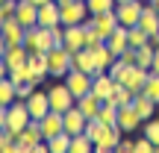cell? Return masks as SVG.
<instances>
[{"label":"cell","instance_id":"1","mask_svg":"<svg viewBox=\"0 0 159 153\" xmlns=\"http://www.w3.org/2000/svg\"><path fill=\"white\" fill-rule=\"evenodd\" d=\"M30 121H33V115H30V109H27V100H12L9 109H6V133L15 138Z\"/></svg>","mask_w":159,"mask_h":153},{"label":"cell","instance_id":"2","mask_svg":"<svg viewBox=\"0 0 159 153\" xmlns=\"http://www.w3.org/2000/svg\"><path fill=\"white\" fill-rule=\"evenodd\" d=\"M24 47H27L30 53H35V50H41V53H47L50 47H56L53 44V33H50V27H27V35H24Z\"/></svg>","mask_w":159,"mask_h":153},{"label":"cell","instance_id":"3","mask_svg":"<svg viewBox=\"0 0 159 153\" xmlns=\"http://www.w3.org/2000/svg\"><path fill=\"white\" fill-rule=\"evenodd\" d=\"M59 12H62V27L85 24V21L91 18L89 3H85V0H65V3H59Z\"/></svg>","mask_w":159,"mask_h":153},{"label":"cell","instance_id":"4","mask_svg":"<svg viewBox=\"0 0 159 153\" xmlns=\"http://www.w3.org/2000/svg\"><path fill=\"white\" fill-rule=\"evenodd\" d=\"M47 68H50L53 79H65V74L71 71V50L65 44L50 47V50H47Z\"/></svg>","mask_w":159,"mask_h":153},{"label":"cell","instance_id":"5","mask_svg":"<svg viewBox=\"0 0 159 153\" xmlns=\"http://www.w3.org/2000/svg\"><path fill=\"white\" fill-rule=\"evenodd\" d=\"M47 97H50V109L53 112H68L71 106H77V97H74V91L65 85V79L62 83H53L50 88H47Z\"/></svg>","mask_w":159,"mask_h":153},{"label":"cell","instance_id":"6","mask_svg":"<svg viewBox=\"0 0 159 153\" xmlns=\"http://www.w3.org/2000/svg\"><path fill=\"white\" fill-rule=\"evenodd\" d=\"M144 12V0H124V3H115V15H118L121 27H136L139 18Z\"/></svg>","mask_w":159,"mask_h":153},{"label":"cell","instance_id":"7","mask_svg":"<svg viewBox=\"0 0 159 153\" xmlns=\"http://www.w3.org/2000/svg\"><path fill=\"white\" fill-rule=\"evenodd\" d=\"M148 74H150V71L142 68V65H127V68L118 74V83H124L133 94H139V91L144 88V83H148Z\"/></svg>","mask_w":159,"mask_h":153},{"label":"cell","instance_id":"8","mask_svg":"<svg viewBox=\"0 0 159 153\" xmlns=\"http://www.w3.org/2000/svg\"><path fill=\"white\" fill-rule=\"evenodd\" d=\"M41 138H44V136H41L39 121H30V124L15 136V142H18V153H33V147L41 142Z\"/></svg>","mask_w":159,"mask_h":153},{"label":"cell","instance_id":"9","mask_svg":"<svg viewBox=\"0 0 159 153\" xmlns=\"http://www.w3.org/2000/svg\"><path fill=\"white\" fill-rule=\"evenodd\" d=\"M142 124H144V121H142V115L136 112V106H133V103H127V106L118 109V130L124 133V136L142 130Z\"/></svg>","mask_w":159,"mask_h":153},{"label":"cell","instance_id":"10","mask_svg":"<svg viewBox=\"0 0 159 153\" xmlns=\"http://www.w3.org/2000/svg\"><path fill=\"white\" fill-rule=\"evenodd\" d=\"M65 85L74 91V97H83V94H89V91H91V74L71 68L68 74H65Z\"/></svg>","mask_w":159,"mask_h":153},{"label":"cell","instance_id":"11","mask_svg":"<svg viewBox=\"0 0 159 153\" xmlns=\"http://www.w3.org/2000/svg\"><path fill=\"white\" fill-rule=\"evenodd\" d=\"M0 35L6 38V44H24V35H27V27H24L21 21H18L15 15L6 18L3 27H0Z\"/></svg>","mask_w":159,"mask_h":153},{"label":"cell","instance_id":"12","mask_svg":"<svg viewBox=\"0 0 159 153\" xmlns=\"http://www.w3.org/2000/svg\"><path fill=\"white\" fill-rule=\"evenodd\" d=\"M39 127H41V136H44V142H47V138L65 133V118H62V112H53V109H50V112L39 121Z\"/></svg>","mask_w":159,"mask_h":153},{"label":"cell","instance_id":"13","mask_svg":"<svg viewBox=\"0 0 159 153\" xmlns=\"http://www.w3.org/2000/svg\"><path fill=\"white\" fill-rule=\"evenodd\" d=\"M91 24L97 27V33H100L103 38H109V35H112L115 29L121 27V21H118V15H115V9L100 12V15H91Z\"/></svg>","mask_w":159,"mask_h":153},{"label":"cell","instance_id":"14","mask_svg":"<svg viewBox=\"0 0 159 153\" xmlns=\"http://www.w3.org/2000/svg\"><path fill=\"white\" fill-rule=\"evenodd\" d=\"M112 88H115V79H112L109 71H94V74H91V91H94L100 100H109Z\"/></svg>","mask_w":159,"mask_h":153},{"label":"cell","instance_id":"15","mask_svg":"<svg viewBox=\"0 0 159 153\" xmlns=\"http://www.w3.org/2000/svg\"><path fill=\"white\" fill-rule=\"evenodd\" d=\"M121 136L124 133L118 130V124H112V127H106V130L100 133V138L94 142V150L97 153H112L115 147H118V142H121Z\"/></svg>","mask_w":159,"mask_h":153},{"label":"cell","instance_id":"16","mask_svg":"<svg viewBox=\"0 0 159 153\" xmlns=\"http://www.w3.org/2000/svg\"><path fill=\"white\" fill-rule=\"evenodd\" d=\"M27 109H30V115H33V121H41L50 112V97H47V91H33L30 100H27Z\"/></svg>","mask_w":159,"mask_h":153},{"label":"cell","instance_id":"17","mask_svg":"<svg viewBox=\"0 0 159 153\" xmlns=\"http://www.w3.org/2000/svg\"><path fill=\"white\" fill-rule=\"evenodd\" d=\"M62 118H65V133H68V136H80V133H85L89 118H85L77 106H71L68 112H62Z\"/></svg>","mask_w":159,"mask_h":153},{"label":"cell","instance_id":"18","mask_svg":"<svg viewBox=\"0 0 159 153\" xmlns=\"http://www.w3.org/2000/svg\"><path fill=\"white\" fill-rule=\"evenodd\" d=\"M62 24V12H59L56 0H47V3L39 6V27H56Z\"/></svg>","mask_w":159,"mask_h":153},{"label":"cell","instance_id":"19","mask_svg":"<svg viewBox=\"0 0 159 153\" xmlns=\"http://www.w3.org/2000/svg\"><path fill=\"white\" fill-rule=\"evenodd\" d=\"M15 18L24 27H35V24H39V3H33V0H18Z\"/></svg>","mask_w":159,"mask_h":153},{"label":"cell","instance_id":"20","mask_svg":"<svg viewBox=\"0 0 159 153\" xmlns=\"http://www.w3.org/2000/svg\"><path fill=\"white\" fill-rule=\"evenodd\" d=\"M71 68L77 71H85V74H94V53H91V47H80V50L71 53Z\"/></svg>","mask_w":159,"mask_h":153},{"label":"cell","instance_id":"21","mask_svg":"<svg viewBox=\"0 0 159 153\" xmlns=\"http://www.w3.org/2000/svg\"><path fill=\"white\" fill-rule=\"evenodd\" d=\"M27 65H30V71H33L35 83H41V79H47V77H50V68H47V53H41V50L30 53Z\"/></svg>","mask_w":159,"mask_h":153},{"label":"cell","instance_id":"22","mask_svg":"<svg viewBox=\"0 0 159 153\" xmlns=\"http://www.w3.org/2000/svg\"><path fill=\"white\" fill-rule=\"evenodd\" d=\"M100 106H103V100L94 94V91H89V94H83V97H77V109L85 115V118H97V112H100Z\"/></svg>","mask_w":159,"mask_h":153},{"label":"cell","instance_id":"23","mask_svg":"<svg viewBox=\"0 0 159 153\" xmlns=\"http://www.w3.org/2000/svg\"><path fill=\"white\" fill-rule=\"evenodd\" d=\"M65 47H68L71 53L80 50V47H85V27H83V24L65 27Z\"/></svg>","mask_w":159,"mask_h":153},{"label":"cell","instance_id":"24","mask_svg":"<svg viewBox=\"0 0 159 153\" xmlns=\"http://www.w3.org/2000/svg\"><path fill=\"white\" fill-rule=\"evenodd\" d=\"M91 53H94V68H97V71H109V65L118 59L112 50H109V44H106V41H100L97 47H91Z\"/></svg>","mask_w":159,"mask_h":153},{"label":"cell","instance_id":"25","mask_svg":"<svg viewBox=\"0 0 159 153\" xmlns=\"http://www.w3.org/2000/svg\"><path fill=\"white\" fill-rule=\"evenodd\" d=\"M27 59H30V50H27L24 44H9V47H6L3 62L9 65V71H12V68H18V65H24Z\"/></svg>","mask_w":159,"mask_h":153},{"label":"cell","instance_id":"26","mask_svg":"<svg viewBox=\"0 0 159 153\" xmlns=\"http://www.w3.org/2000/svg\"><path fill=\"white\" fill-rule=\"evenodd\" d=\"M139 27H142L148 35H156L159 33V12L153 9V6L144 3V12H142V18H139Z\"/></svg>","mask_w":159,"mask_h":153},{"label":"cell","instance_id":"27","mask_svg":"<svg viewBox=\"0 0 159 153\" xmlns=\"http://www.w3.org/2000/svg\"><path fill=\"white\" fill-rule=\"evenodd\" d=\"M106 44H109V50L115 53V56H121V53L130 47V38H127V27H118L112 35L106 38Z\"/></svg>","mask_w":159,"mask_h":153},{"label":"cell","instance_id":"28","mask_svg":"<svg viewBox=\"0 0 159 153\" xmlns=\"http://www.w3.org/2000/svg\"><path fill=\"white\" fill-rule=\"evenodd\" d=\"M133 97H136V94H133V91L127 88L124 83H115V88H112V94H109L106 103H112V106L121 109V106H127V103H133Z\"/></svg>","mask_w":159,"mask_h":153},{"label":"cell","instance_id":"29","mask_svg":"<svg viewBox=\"0 0 159 153\" xmlns=\"http://www.w3.org/2000/svg\"><path fill=\"white\" fill-rule=\"evenodd\" d=\"M133 106H136V112L142 115V121H148V118H153V112H156V103L150 100L148 94H142V91H139V94L133 97Z\"/></svg>","mask_w":159,"mask_h":153},{"label":"cell","instance_id":"30","mask_svg":"<svg viewBox=\"0 0 159 153\" xmlns=\"http://www.w3.org/2000/svg\"><path fill=\"white\" fill-rule=\"evenodd\" d=\"M153 53H156L153 41H148L144 47H136V65H142V68L150 71V65H153Z\"/></svg>","mask_w":159,"mask_h":153},{"label":"cell","instance_id":"31","mask_svg":"<svg viewBox=\"0 0 159 153\" xmlns=\"http://www.w3.org/2000/svg\"><path fill=\"white\" fill-rule=\"evenodd\" d=\"M9 79H12L15 85H21V83H35V77H33V71H30L27 62L18 65V68H12V71H9Z\"/></svg>","mask_w":159,"mask_h":153},{"label":"cell","instance_id":"32","mask_svg":"<svg viewBox=\"0 0 159 153\" xmlns=\"http://www.w3.org/2000/svg\"><path fill=\"white\" fill-rule=\"evenodd\" d=\"M47 144H50V153H71V136L68 133H59V136L47 138Z\"/></svg>","mask_w":159,"mask_h":153},{"label":"cell","instance_id":"33","mask_svg":"<svg viewBox=\"0 0 159 153\" xmlns=\"http://www.w3.org/2000/svg\"><path fill=\"white\" fill-rule=\"evenodd\" d=\"M91 150H94V142H91L85 133L71 136V153H91Z\"/></svg>","mask_w":159,"mask_h":153},{"label":"cell","instance_id":"34","mask_svg":"<svg viewBox=\"0 0 159 153\" xmlns=\"http://www.w3.org/2000/svg\"><path fill=\"white\" fill-rule=\"evenodd\" d=\"M127 38H130V47H144L150 41V35L136 24V27H127Z\"/></svg>","mask_w":159,"mask_h":153},{"label":"cell","instance_id":"35","mask_svg":"<svg viewBox=\"0 0 159 153\" xmlns=\"http://www.w3.org/2000/svg\"><path fill=\"white\" fill-rule=\"evenodd\" d=\"M142 94H148L153 103H159V74H156V71H150V74H148V83H144Z\"/></svg>","mask_w":159,"mask_h":153},{"label":"cell","instance_id":"36","mask_svg":"<svg viewBox=\"0 0 159 153\" xmlns=\"http://www.w3.org/2000/svg\"><path fill=\"white\" fill-rule=\"evenodd\" d=\"M12 100H18L15 97V83L6 77V79H0V106H9Z\"/></svg>","mask_w":159,"mask_h":153},{"label":"cell","instance_id":"37","mask_svg":"<svg viewBox=\"0 0 159 153\" xmlns=\"http://www.w3.org/2000/svg\"><path fill=\"white\" fill-rule=\"evenodd\" d=\"M97 118L103 121V124H118V106H112V103H106L103 100V106H100V112H97Z\"/></svg>","mask_w":159,"mask_h":153},{"label":"cell","instance_id":"38","mask_svg":"<svg viewBox=\"0 0 159 153\" xmlns=\"http://www.w3.org/2000/svg\"><path fill=\"white\" fill-rule=\"evenodd\" d=\"M142 136H148L150 142L159 147V118H148V121H144V124H142Z\"/></svg>","mask_w":159,"mask_h":153},{"label":"cell","instance_id":"39","mask_svg":"<svg viewBox=\"0 0 159 153\" xmlns=\"http://www.w3.org/2000/svg\"><path fill=\"white\" fill-rule=\"evenodd\" d=\"M85 3H89V12H91V15H100V12L115 9V3H118V0H85Z\"/></svg>","mask_w":159,"mask_h":153},{"label":"cell","instance_id":"40","mask_svg":"<svg viewBox=\"0 0 159 153\" xmlns=\"http://www.w3.org/2000/svg\"><path fill=\"white\" fill-rule=\"evenodd\" d=\"M33 91H35V83H21V85H15V97H18V100H30Z\"/></svg>","mask_w":159,"mask_h":153},{"label":"cell","instance_id":"41","mask_svg":"<svg viewBox=\"0 0 159 153\" xmlns=\"http://www.w3.org/2000/svg\"><path fill=\"white\" fill-rule=\"evenodd\" d=\"M153 150H159V147H156L153 142H150L148 136H142V138L136 142V153H153Z\"/></svg>","mask_w":159,"mask_h":153},{"label":"cell","instance_id":"42","mask_svg":"<svg viewBox=\"0 0 159 153\" xmlns=\"http://www.w3.org/2000/svg\"><path fill=\"white\" fill-rule=\"evenodd\" d=\"M115 153H136V142H133V138H127V136H121V142H118V147H115Z\"/></svg>","mask_w":159,"mask_h":153},{"label":"cell","instance_id":"43","mask_svg":"<svg viewBox=\"0 0 159 153\" xmlns=\"http://www.w3.org/2000/svg\"><path fill=\"white\" fill-rule=\"evenodd\" d=\"M15 9H18V0H3V3H0L3 18H12V15H15Z\"/></svg>","mask_w":159,"mask_h":153},{"label":"cell","instance_id":"44","mask_svg":"<svg viewBox=\"0 0 159 153\" xmlns=\"http://www.w3.org/2000/svg\"><path fill=\"white\" fill-rule=\"evenodd\" d=\"M121 62H124V65H136V47H127V50L124 53H121Z\"/></svg>","mask_w":159,"mask_h":153},{"label":"cell","instance_id":"45","mask_svg":"<svg viewBox=\"0 0 159 153\" xmlns=\"http://www.w3.org/2000/svg\"><path fill=\"white\" fill-rule=\"evenodd\" d=\"M9 138H12V136H9V133H6V127H0V153H3V144L9 142Z\"/></svg>","mask_w":159,"mask_h":153},{"label":"cell","instance_id":"46","mask_svg":"<svg viewBox=\"0 0 159 153\" xmlns=\"http://www.w3.org/2000/svg\"><path fill=\"white\" fill-rule=\"evenodd\" d=\"M6 77H9V65L0 59V79H6Z\"/></svg>","mask_w":159,"mask_h":153},{"label":"cell","instance_id":"47","mask_svg":"<svg viewBox=\"0 0 159 153\" xmlns=\"http://www.w3.org/2000/svg\"><path fill=\"white\" fill-rule=\"evenodd\" d=\"M150 71H156V74H159V47H156V53H153V65H150Z\"/></svg>","mask_w":159,"mask_h":153},{"label":"cell","instance_id":"48","mask_svg":"<svg viewBox=\"0 0 159 153\" xmlns=\"http://www.w3.org/2000/svg\"><path fill=\"white\" fill-rule=\"evenodd\" d=\"M6 47H9V44H6V38H3V35H0V59L6 56Z\"/></svg>","mask_w":159,"mask_h":153},{"label":"cell","instance_id":"49","mask_svg":"<svg viewBox=\"0 0 159 153\" xmlns=\"http://www.w3.org/2000/svg\"><path fill=\"white\" fill-rule=\"evenodd\" d=\"M6 109L9 106H0V127H6Z\"/></svg>","mask_w":159,"mask_h":153},{"label":"cell","instance_id":"50","mask_svg":"<svg viewBox=\"0 0 159 153\" xmlns=\"http://www.w3.org/2000/svg\"><path fill=\"white\" fill-rule=\"evenodd\" d=\"M148 6H153V9L159 12V0H148Z\"/></svg>","mask_w":159,"mask_h":153},{"label":"cell","instance_id":"51","mask_svg":"<svg viewBox=\"0 0 159 153\" xmlns=\"http://www.w3.org/2000/svg\"><path fill=\"white\" fill-rule=\"evenodd\" d=\"M3 21H6V18H3V12H0V27H3Z\"/></svg>","mask_w":159,"mask_h":153},{"label":"cell","instance_id":"52","mask_svg":"<svg viewBox=\"0 0 159 153\" xmlns=\"http://www.w3.org/2000/svg\"><path fill=\"white\" fill-rule=\"evenodd\" d=\"M33 3H39V6H41V3H47V0H33Z\"/></svg>","mask_w":159,"mask_h":153},{"label":"cell","instance_id":"53","mask_svg":"<svg viewBox=\"0 0 159 153\" xmlns=\"http://www.w3.org/2000/svg\"><path fill=\"white\" fill-rule=\"evenodd\" d=\"M56 3H65V0H56Z\"/></svg>","mask_w":159,"mask_h":153},{"label":"cell","instance_id":"54","mask_svg":"<svg viewBox=\"0 0 159 153\" xmlns=\"http://www.w3.org/2000/svg\"><path fill=\"white\" fill-rule=\"evenodd\" d=\"M118 3H124V0H118Z\"/></svg>","mask_w":159,"mask_h":153},{"label":"cell","instance_id":"55","mask_svg":"<svg viewBox=\"0 0 159 153\" xmlns=\"http://www.w3.org/2000/svg\"><path fill=\"white\" fill-rule=\"evenodd\" d=\"M0 3H3V0H0Z\"/></svg>","mask_w":159,"mask_h":153},{"label":"cell","instance_id":"56","mask_svg":"<svg viewBox=\"0 0 159 153\" xmlns=\"http://www.w3.org/2000/svg\"><path fill=\"white\" fill-rule=\"evenodd\" d=\"M144 3H148V0H144Z\"/></svg>","mask_w":159,"mask_h":153}]
</instances>
